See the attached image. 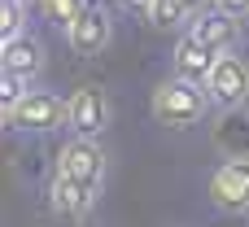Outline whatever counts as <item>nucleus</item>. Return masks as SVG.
<instances>
[{"instance_id": "1", "label": "nucleus", "mask_w": 249, "mask_h": 227, "mask_svg": "<svg viewBox=\"0 0 249 227\" xmlns=\"http://www.w3.org/2000/svg\"><path fill=\"white\" fill-rule=\"evenodd\" d=\"M149 114H153V122H162L166 131H188V127H197V122L210 114V96H206V87L184 83V79L171 74V79H162V83L153 87Z\"/></svg>"}, {"instance_id": "2", "label": "nucleus", "mask_w": 249, "mask_h": 227, "mask_svg": "<svg viewBox=\"0 0 249 227\" xmlns=\"http://www.w3.org/2000/svg\"><path fill=\"white\" fill-rule=\"evenodd\" d=\"M66 109H70L66 96H57L48 87H31L4 122H9V131H22V136H48V131L66 127Z\"/></svg>"}, {"instance_id": "3", "label": "nucleus", "mask_w": 249, "mask_h": 227, "mask_svg": "<svg viewBox=\"0 0 249 227\" xmlns=\"http://www.w3.org/2000/svg\"><path fill=\"white\" fill-rule=\"evenodd\" d=\"M109 118H114V105L105 96V87L96 83H83L70 92V109H66V131L74 140H101L109 131Z\"/></svg>"}, {"instance_id": "4", "label": "nucleus", "mask_w": 249, "mask_h": 227, "mask_svg": "<svg viewBox=\"0 0 249 227\" xmlns=\"http://www.w3.org/2000/svg\"><path fill=\"white\" fill-rule=\"evenodd\" d=\"M57 175H66V179H74V184H83L88 192H101V184H105V175H109V153L96 144V140H66L61 149H57V166H53Z\"/></svg>"}, {"instance_id": "5", "label": "nucleus", "mask_w": 249, "mask_h": 227, "mask_svg": "<svg viewBox=\"0 0 249 227\" xmlns=\"http://www.w3.org/2000/svg\"><path fill=\"white\" fill-rule=\"evenodd\" d=\"M206 96H210V109H219V114L245 109L249 105V61L245 57H236V52L219 57V66H214V74L206 83Z\"/></svg>"}, {"instance_id": "6", "label": "nucleus", "mask_w": 249, "mask_h": 227, "mask_svg": "<svg viewBox=\"0 0 249 227\" xmlns=\"http://www.w3.org/2000/svg\"><path fill=\"white\" fill-rule=\"evenodd\" d=\"M210 201L223 214H245L249 210V157H228L210 175Z\"/></svg>"}, {"instance_id": "7", "label": "nucleus", "mask_w": 249, "mask_h": 227, "mask_svg": "<svg viewBox=\"0 0 249 227\" xmlns=\"http://www.w3.org/2000/svg\"><path fill=\"white\" fill-rule=\"evenodd\" d=\"M44 201H48V214L61 219V223H83L96 210V192H88L83 184H74V179H66L57 171H53V179L44 188Z\"/></svg>"}, {"instance_id": "8", "label": "nucleus", "mask_w": 249, "mask_h": 227, "mask_svg": "<svg viewBox=\"0 0 249 227\" xmlns=\"http://www.w3.org/2000/svg\"><path fill=\"white\" fill-rule=\"evenodd\" d=\"M109 39H114V17H109V9H101V4H92V9L66 31V44H70V52H79V57H101V52L109 48Z\"/></svg>"}, {"instance_id": "9", "label": "nucleus", "mask_w": 249, "mask_h": 227, "mask_svg": "<svg viewBox=\"0 0 249 227\" xmlns=\"http://www.w3.org/2000/svg\"><path fill=\"white\" fill-rule=\"evenodd\" d=\"M214 66H219V52H210V48H206L201 39H193V35H184V39L175 44V52H171V74L184 79V83H197V87L210 83Z\"/></svg>"}, {"instance_id": "10", "label": "nucleus", "mask_w": 249, "mask_h": 227, "mask_svg": "<svg viewBox=\"0 0 249 227\" xmlns=\"http://www.w3.org/2000/svg\"><path fill=\"white\" fill-rule=\"evenodd\" d=\"M193 39H201L210 52H219V57H228L232 48H236V39H241V22L232 17V13H223V9H206L197 22H193V31H188Z\"/></svg>"}, {"instance_id": "11", "label": "nucleus", "mask_w": 249, "mask_h": 227, "mask_svg": "<svg viewBox=\"0 0 249 227\" xmlns=\"http://www.w3.org/2000/svg\"><path fill=\"white\" fill-rule=\"evenodd\" d=\"M44 44L26 31V35H18V39H9V44H0V70L4 74H18V79H35L39 70H44Z\"/></svg>"}, {"instance_id": "12", "label": "nucleus", "mask_w": 249, "mask_h": 227, "mask_svg": "<svg viewBox=\"0 0 249 227\" xmlns=\"http://www.w3.org/2000/svg\"><path fill=\"white\" fill-rule=\"evenodd\" d=\"M206 9H210L206 0H153L149 26H153V31H166V35H171V31H184V26L193 31V22H197Z\"/></svg>"}, {"instance_id": "13", "label": "nucleus", "mask_w": 249, "mask_h": 227, "mask_svg": "<svg viewBox=\"0 0 249 227\" xmlns=\"http://www.w3.org/2000/svg\"><path fill=\"white\" fill-rule=\"evenodd\" d=\"M39 9H44V17H48V22H53L61 35H66V31H70V26L83 17L92 4H88V0H39Z\"/></svg>"}, {"instance_id": "14", "label": "nucleus", "mask_w": 249, "mask_h": 227, "mask_svg": "<svg viewBox=\"0 0 249 227\" xmlns=\"http://www.w3.org/2000/svg\"><path fill=\"white\" fill-rule=\"evenodd\" d=\"M18 35H26V4L4 0V4H0V44H9V39H18Z\"/></svg>"}, {"instance_id": "15", "label": "nucleus", "mask_w": 249, "mask_h": 227, "mask_svg": "<svg viewBox=\"0 0 249 227\" xmlns=\"http://www.w3.org/2000/svg\"><path fill=\"white\" fill-rule=\"evenodd\" d=\"M31 87H26V79H18V74H0V114L9 118L18 105H22V96H26Z\"/></svg>"}, {"instance_id": "16", "label": "nucleus", "mask_w": 249, "mask_h": 227, "mask_svg": "<svg viewBox=\"0 0 249 227\" xmlns=\"http://www.w3.org/2000/svg\"><path fill=\"white\" fill-rule=\"evenodd\" d=\"M214 9H223V13H232L236 22L249 17V0H214Z\"/></svg>"}, {"instance_id": "17", "label": "nucleus", "mask_w": 249, "mask_h": 227, "mask_svg": "<svg viewBox=\"0 0 249 227\" xmlns=\"http://www.w3.org/2000/svg\"><path fill=\"white\" fill-rule=\"evenodd\" d=\"M123 9H131V13H144V17H149V9H153V0H123Z\"/></svg>"}, {"instance_id": "18", "label": "nucleus", "mask_w": 249, "mask_h": 227, "mask_svg": "<svg viewBox=\"0 0 249 227\" xmlns=\"http://www.w3.org/2000/svg\"><path fill=\"white\" fill-rule=\"evenodd\" d=\"M18 4H35V0H18Z\"/></svg>"}]
</instances>
